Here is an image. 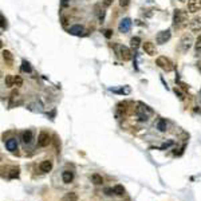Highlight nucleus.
I'll return each instance as SVG.
<instances>
[{
    "label": "nucleus",
    "mask_w": 201,
    "mask_h": 201,
    "mask_svg": "<svg viewBox=\"0 0 201 201\" xmlns=\"http://www.w3.org/2000/svg\"><path fill=\"white\" fill-rule=\"evenodd\" d=\"M201 9V0H188V11L189 12H197Z\"/></svg>",
    "instance_id": "obj_7"
},
{
    "label": "nucleus",
    "mask_w": 201,
    "mask_h": 201,
    "mask_svg": "<svg viewBox=\"0 0 201 201\" xmlns=\"http://www.w3.org/2000/svg\"><path fill=\"white\" fill-rule=\"evenodd\" d=\"M0 18H2V28L4 30V28H6V27H7V23H6V19H4V16H3V15H2V16H0Z\"/></svg>",
    "instance_id": "obj_31"
},
{
    "label": "nucleus",
    "mask_w": 201,
    "mask_h": 201,
    "mask_svg": "<svg viewBox=\"0 0 201 201\" xmlns=\"http://www.w3.org/2000/svg\"><path fill=\"white\" fill-rule=\"evenodd\" d=\"M2 54H3V59L6 60V63L11 66V64L14 63V55L11 54V51H8V50H3Z\"/></svg>",
    "instance_id": "obj_15"
},
{
    "label": "nucleus",
    "mask_w": 201,
    "mask_h": 201,
    "mask_svg": "<svg viewBox=\"0 0 201 201\" xmlns=\"http://www.w3.org/2000/svg\"><path fill=\"white\" fill-rule=\"evenodd\" d=\"M157 129L160 130V132H165V130H166V121L160 119L158 123H157Z\"/></svg>",
    "instance_id": "obj_22"
},
{
    "label": "nucleus",
    "mask_w": 201,
    "mask_h": 201,
    "mask_svg": "<svg viewBox=\"0 0 201 201\" xmlns=\"http://www.w3.org/2000/svg\"><path fill=\"white\" fill-rule=\"evenodd\" d=\"M155 64H157L160 68H162L164 71H172V70L174 68L173 62L166 57H158L157 59H155Z\"/></svg>",
    "instance_id": "obj_2"
},
{
    "label": "nucleus",
    "mask_w": 201,
    "mask_h": 201,
    "mask_svg": "<svg viewBox=\"0 0 201 201\" xmlns=\"http://www.w3.org/2000/svg\"><path fill=\"white\" fill-rule=\"evenodd\" d=\"M4 83H6L7 87H12L15 84V78L12 75H6V79H4Z\"/></svg>",
    "instance_id": "obj_20"
},
{
    "label": "nucleus",
    "mask_w": 201,
    "mask_h": 201,
    "mask_svg": "<svg viewBox=\"0 0 201 201\" xmlns=\"http://www.w3.org/2000/svg\"><path fill=\"white\" fill-rule=\"evenodd\" d=\"M170 36H172V34H170L169 30H165V31H161L157 34V36H155V40H157L158 44H164L166 43L168 40L170 39Z\"/></svg>",
    "instance_id": "obj_4"
},
{
    "label": "nucleus",
    "mask_w": 201,
    "mask_h": 201,
    "mask_svg": "<svg viewBox=\"0 0 201 201\" xmlns=\"http://www.w3.org/2000/svg\"><path fill=\"white\" fill-rule=\"evenodd\" d=\"M130 27H132V20H130L129 18L122 19L119 22V24H118V30H119V32H122V34L128 32L130 30Z\"/></svg>",
    "instance_id": "obj_5"
},
{
    "label": "nucleus",
    "mask_w": 201,
    "mask_h": 201,
    "mask_svg": "<svg viewBox=\"0 0 201 201\" xmlns=\"http://www.w3.org/2000/svg\"><path fill=\"white\" fill-rule=\"evenodd\" d=\"M113 4V0H103V6L105 7H110Z\"/></svg>",
    "instance_id": "obj_30"
},
{
    "label": "nucleus",
    "mask_w": 201,
    "mask_h": 201,
    "mask_svg": "<svg viewBox=\"0 0 201 201\" xmlns=\"http://www.w3.org/2000/svg\"><path fill=\"white\" fill-rule=\"evenodd\" d=\"M111 91H114V93H118V94H129L130 93V89L129 87H126V89H111Z\"/></svg>",
    "instance_id": "obj_26"
},
{
    "label": "nucleus",
    "mask_w": 201,
    "mask_h": 201,
    "mask_svg": "<svg viewBox=\"0 0 201 201\" xmlns=\"http://www.w3.org/2000/svg\"><path fill=\"white\" fill-rule=\"evenodd\" d=\"M39 169H40V172H43V173H47V172H50V170L52 169V162L51 161H43L42 164L39 165Z\"/></svg>",
    "instance_id": "obj_13"
},
{
    "label": "nucleus",
    "mask_w": 201,
    "mask_h": 201,
    "mask_svg": "<svg viewBox=\"0 0 201 201\" xmlns=\"http://www.w3.org/2000/svg\"><path fill=\"white\" fill-rule=\"evenodd\" d=\"M8 177H9V178H16V177H19V169H12L11 173L8 174Z\"/></svg>",
    "instance_id": "obj_27"
},
{
    "label": "nucleus",
    "mask_w": 201,
    "mask_h": 201,
    "mask_svg": "<svg viewBox=\"0 0 201 201\" xmlns=\"http://www.w3.org/2000/svg\"><path fill=\"white\" fill-rule=\"evenodd\" d=\"M34 139V133L31 132V130H24V132L22 133V141L23 144H31Z\"/></svg>",
    "instance_id": "obj_10"
},
{
    "label": "nucleus",
    "mask_w": 201,
    "mask_h": 201,
    "mask_svg": "<svg viewBox=\"0 0 201 201\" xmlns=\"http://www.w3.org/2000/svg\"><path fill=\"white\" fill-rule=\"evenodd\" d=\"M105 36L110 38V36H111V31H110V30H106V31H105Z\"/></svg>",
    "instance_id": "obj_32"
},
{
    "label": "nucleus",
    "mask_w": 201,
    "mask_h": 201,
    "mask_svg": "<svg viewBox=\"0 0 201 201\" xmlns=\"http://www.w3.org/2000/svg\"><path fill=\"white\" fill-rule=\"evenodd\" d=\"M31 64H30L27 60H23L22 62V71H24V73H31Z\"/></svg>",
    "instance_id": "obj_21"
},
{
    "label": "nucleus",
    "mask_w": 201,
    "mask_h": 201,
    "mask_svg": "<svg viewBox=\"0 0 201 201\" xmlns=\"http://www.w3.org/2000/svg\"><path fill=\"white\" fill-rule=\"evenodd\" d=\"M22 83H23V79L20 78V77H15V84L16 86H22Z\"/></svg>",
    "instance_id": "obj_29"
},
{
    "label": "nucleus",
    "mask_w": 201,
    "mask_h": 201,
    "mask_svg": "<svg viewBox=\"0 0 201 201\" xmlns=\"http://www.w3.org/2000/svg\"><path fill=\"white\" fill-rule=\"evenodd\" d=\"M68 31H70V34H73V35H77V36H79V35H82V34H83L84 30H83V27H82V26H78V24H77V26L70 27Z\"/></svg>",
    "instance_id": "obj_16"
},
{
    "label": "nucleus",
    "mask_w": 201,
    "mask_h": 201,
    "mask_svg": "<svg viewBox=\"0 0 201 201\" xmlns=\"http://www.w3.org/2000/svg\"><path fill=\"white\" fill-rule=\"evenodd\" d=\"M78 200V194L74 193V192H70V193H66L63 196L62 201H77Z\"/></svg>",
    "instance_id": "obj_17"
},
{
    "label": "nucleus",
    "mask_w": 201,
    "mask_h": 201,
    "mask_svg": "<svg viewBox=\"0 0 201 201\" xmlns=\"http://www.w3.org/2000/svg\"><path fill=\"white\" fill-rule=\"evenodd\" d=\"M190 46H192V38L188 36V35H185V36L181 39V50L185 52L190 48Z\"/></svg>",
    "instance_id": "obj_9"
},
{
    "label": "nucleus",
    "mask_w": 201,
    "mask_h": 201,
    "mask_svg": "<svg viewBox=\"0 0 201 201\" xmlns=\"http://www.w3.org/2000/svg\"><path fill=\"white\" fill-rule=\"evenodd\" d=\"M194 50H196V52H197V54H201V35H198V38L196 39Z\"/></svg>",
    "instance_id": "obj_23"
},
{
    "label": "nucleus",
    "mask_w": 201,
    "mask_h": 201,
    "mask_svg": "<svg viewBox=\"0 0 201 201\" xmlns=\"http://www.w3.org/2000/svg\"><path fill=\"white\" fill-rule=\"evenodd\" d=\"M115 48H117V52H118L121 59H123V60H130L132 59V57H133L132 51H130L126 46H117Z\"/></svg>",
    "instance_id": "obj_3"
},
{
    "label": "nucleus",
    "mask_w": 201,
    "mask_h": 201,
    "mask_svg": "<svg viewBox=\"0 0 201 201\" xmlns=\"http://www.w3.org/2000/svg\"><path fill=\"white\" fill-rule=\"evenodd\" d=\"M91 181L95 184V185H100L103 182V178H102V176H99L98 173H94L93 176H91Z\"/></svg>",
    "instance_id": "obj_19"
},
{
    "label": "nucleus",
    "mask_w": 201,
    "mask_h": 201,
    "mask_svg": "<svg viewBox=\"0 0 201 201\" xmlns=\"http://www.w3.org/2000/svg\"><path fill=\"white\" fill-rule=\"evenodd\" d=\"M189 27H190V30H192L193 32L201 31V18H194L192 22H190Z\"/></svg>",
    "instance_id": "obj_11"
},
{
    "label": "nucleus",
    "mask_w": 201,
    "mask_h": 201,
    "mask_svg": "<svg viewBox=\"0 0 201 201\" xmlns=\"http://www.w3.org/2000/svg\"><path fill=\"white\" fill-rule=\"evenodd\" d=\"M48 144H50V134L47 132H42L38 137V146L44 148V146H47Z\"/></svg>",
    "instance_id": "obj_6"
},
{
    "label": "nucleus",
    "mask_w": 201,
    "mask_h": 201,
    "mask_svg": "<svg viewBox=\"0 0 201 201\" xmlns=\"http://www.w3.org/2000/svg\"><path fill=\"white\" fill-rule=\"evenodd\" d=\"M187 20H188L187 12L182 11V9H176L174 15H173V24H174L176 27L185 26V24H187Z\"/></svg>",
    "instance_id": "obj_1"
},
{
    "label": "nucleus",
    "mask_w": 201,
    "mask_h": 201,
    "mask_svg": "<svg viewBox=\"0 0 201 201\" xmlns=\"http://www.w3.org/2000/svg\"><path fill=\"white\" fill-rule=\"evenodd\" d=\"M142 48H144V51L145 54H148L150 55V57H153V55L157 54V50H155V46L152 43V42H145L142 44Z\"/></svg>",
    "instance_id": "obj_8"
},
{
    "label": "nucleus",
    "mask_w": 201,
    "mask_h": 201,
    "mask_svg": "<svg viewBox=\"0 0 201 201\" xmlns=\"http://www.w3.org/2000/svg\"><path fill=\"white\" fill-rule=\"evenodd\" d=\"M68 2H70V0H62V3H63V4H67Z\"/></svg>",
    "instance_id": "obj_33"
},
{
    "label": "nucleus",
    "mask_w": 201,
    "mask_h": 201,
    "mask_svg": "<svg viewBox=\"0 0 201 201\" xmlns=\"http://www.w3.org/2000/svg\"><path fill=\"white\" fill-rule=\"evenodd\" d=\"M94 9H95V15L98 16V19L99 20H103L105 19V11H103V9H100L99 4H97V6L94 7Z\"/></svg>",
    "instance_id": "obj_18"
},
{
    "label": "nucleus",
    "mask_w": 201,
    "mask_h": 201,
    "mask_svg": "<svg viewBox=\"0 0 201 201\" xmlns=\"http://www.w3.org/2000/svg\"><path fill=\"white\" fill-rule=\"evenodd\" d=\"M62 180H63L64 184L73 182V180H74V173L70 172V170H64V172L62 173Z\"/></svg>",
    "instance_id": "obj_12"
},
{
    "label": "nucleus",
    "mask_w": 201,
    "mask_h": 201,
    "mask_svg": "<svg viewBox=\"0 0 201 201\" xmlns=\"http://www.w3.org/2000/svg\"><path fill=\"white\" fill-rule=\"evenodd\" d=\"M197 66H198V70L201 71V62H200V63H197Z\"/></svg>",
    "instance_id": "obj_34"
},
{
    "label": "nucleus",
    "mask_w": 201,
    "mask_h": 201,
    "mask_svg": "<svg viewBox=\"0 0 201 201\" xmlns=\"http://www.w3.org/2000/svg\"><path fill=\"white\" fill-rule=\"evenodd\" d=\"M130 43H132V47L134 50H137L138 46H139V43H141V39L138 36H135V38H132V40H130Z\"/></svg>",
    "instance_id": "obj_25"
},
{
    "label": "nucleus",
    "mask_w": 201,
    "mask_h": 201,
    "mask_svg": "<svg viewBox=\"0 0 201 201\" xmlns=\"http://www.w3.org/2000/svg\"><path fill=\"white\" fill-rule=\"evenodd\" d=\"M113 189H114V193L118 194V196H122L125 193V188L122 187V185H115Z\"/></svg>",
    "instance_id": "obj_24"
},
{
    "label": "nucleus",
    "mask_w": 201,
    "mask_h": 201,
    "mask_svg": "<svg viewBox=\"0 0 201 201\" xmlns=\"http://www.w3.org/2000/svg\"><path fill=\"white\" fill-rule=\"evenodd\" d=\"M129 4H130V0H119V6L123 8H126Z\"/></svg>",
    "instance_id": "obj_28"
},
{
    "label": "nucleus",
    "mask_w": 201,
    "mask_h": 201,
    "mask_svg": "<svg viewBox=\"0 0 201 201\" xmlns=\"http://www.w3.org/2000/svg\"><path fill=\"white\" fill-rule=\"evenodd\" d=\"M6 148H7V150H9V152H15V150L18 149L16 139H14V138L7 139V141H6Z\"/></svg>",
    "instance_id": "obj_14"
}]
</instances>
